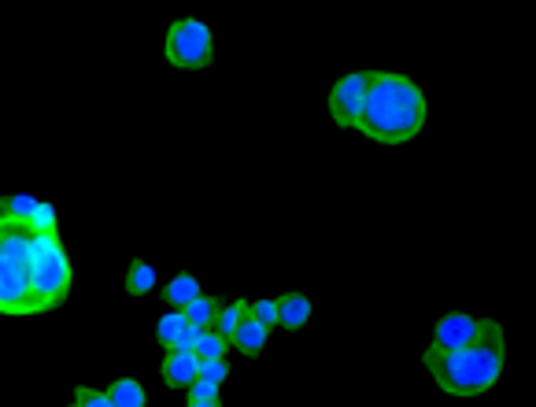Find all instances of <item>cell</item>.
<instances>
[{
  "mask_svg": "<svg viewBox=\"0 0 536 407\" xmlns=\"http://www.w3.org/2000/svg\"><path fill=\"white\" fill-rule=\"evenodd\" d=\"M433 382L448 396H481L500 382L503 363H507V341H503V326L496 319H481L474 341L459 348H426L422 356Z\"/></svg>",
  "mask_w": 536,
  "mask_h": 407,
  "instance_id": "cell-1",
  "label": "cell"
},
{
  "mask_svg": "<svg viewBox=\"0 0 536 407\" xmlns=\"http://www.w3.org/2000/svg\"><path fill=\"white\" fill-rule=\"evenodd\" d=\"M426 111V97L411 78L370 71V86H366L355 130L366 134L370 141H381V145H403V141L422 134Z\"/></svg>",
  "mask_w": 536,
  "mask_h": 407,
  "instance_id": "cell-2",
  "label": "cell"
},
{
  "mask_svg": "<svg viewBox=\"0 0 536 407\" xmlns=\"http://www.w3.org/2000/svg\"><path fill=\"white\" fill-rule=\"evenodd\" d=\"M30 252V222L0 215V315H37L30 296Z\"/></svg>",
  "mask_w": 536,
  "mask_h": 407,
  "instance_id": "cell-3",
  "label": "cell"
},
{
  "mask_svg": "<svg viewBox=\"0 0 536 407\" xmlns=\"http://www.w3.org/2000/svg\"><path fill=\"white\" fill-rule=\"evenodd\" d=\"M74 267L71 256L60 241V230L52 234H34V252H30V296H34L37 315L60 308L71 296Z\"/></svg>",
  "mask_w": 536,
  "mask_h": 407,
  "instance_id": "cell-4",
  "label": "cell"
},
{
  "mask_svg": "<svg viewBox=\"0 0 536 407\" xmlns=\"http://www.w3.org/2000/svg\"><path fill=\"white\" fill-rule=\"evenodd\" d=\"M163 56L171 67L178 71H204L215 63V37H211V26L200 23V19H174L167 26V45H163Z\"/></svg>",
  "mask_w": 536,
  "mask_h": 407,
  "instance_id": "cell-5",
  "label": "cell"
},
{
  "mask_svg": "<svg viewBox=\"0 0 536 407\" xmlns=\"http://www.w3.org/2000/svg\"><path fill=\"white\" fill-rule=\"evenodd\" d=\"M366 86H370V71H352L329 89V115H333V123L341 126V130L355 126V119H359Z\"/></svg>",
  "mask_w": 536,
  "mask_h": 407,
  "instance_id": "cell-6",
  "label": "cell"
},
{
  "mask_svg": "<svg viewBox=\"0 0 536 407\" xmlns=\"http://www.w3.org/2000/svg\"><path fill=\"white\" fill-rule=\"evenodd\" d=\"M477 326H481V319H474V315H466V311H448V315H440V319H437L433 345H429V348L448 352V348L466 345V341H474Z\"/></svg>",
  "mask_w": 536,
  "mask_h": 407,
  "instance_id": "cell-7",
  "label": "cell"
},
{
  "mask_svg": "<svg viewBox=\"0 0 536 407\" xmlns=\"http://www.w3.org/2000/svg\"><path fill=\"white\" fill-rule=\"evenodd\" d=\"M196 352L193 348H171L167 356H163V367H159V374H163V385H171V389H189L196 378Z\"/></svg>",
  "mask_w": 536,
  "mask_h": 407,
  "instance_id": "cell-8",
  "label": "cell"
},
{
  "mask_svg": "<svg viewBox=\"0 0 536 407\" xmlns=\"http://www.w3.org/2000/svg\"><path fill=\"white\" fill-rule=\"evenodd\" d=\"M267 341H270V330L263 326V322L248 311L241 322H237V330L230 333V345L241 352V356H248V359H256V356H263V348H267Z\"/></svg>",
  "mask_w": 536,
  "mask_h": 407,
  "instance_id": "cell-9",
  "label": "cell"
},
{
  "mask_svg": "<svg viewBox=\"0 0 536 407\" xmlns=\"http://www.w3.org/2000/svg\"><path fill=\"white\" fill-rule=\"evenodd\" d=\"M196 333H200V330H193L178 308H171L163 319L156 322V341H159V348H163V352H171V348H193Z\"/></svg>",
  "mask_w": 536,
  "mask_h": 407,
  "instance_id": "cell-10",
  "label": "cell"
},
{
  "mask_svg": "<svg viewBox=\"0 0 536 407\" xmlns=\"http://www.w3.org/2000/svg\"><path fill=\"white\" fill-rule=\"evenodd\" d=\"M307 319H311V300L304 293H285L278 296V326L281 330H304Z\"/></svg>",
  "mask_w": 536,
  "mask_h": 407,
  "instance_id": "cell-11",
  "label": "cell"
},
{
  "mask_svg": "<svg viewBox=\"0 0 536 407\" xmlns=\"http://www.w3.org/2000/svg\"><path fill=\"white\" fill-rule=\"evenodd\" d=\"M222 308V296H208V293H196L189 304L182 308L185 322L193 326V330H211L215 326V315Z\"/></svg>",
  "mask_w": 536,
  "mask_h": 407,
  "instance_id": "cell-12",
  "label": "cell"
},
{
  "mask_svg": "<svg viewBox=\"0 0 536 407\" xmlns=\"http://www.w3.org/2000/svg\"><path fill=\"white\" fill-rule=\"evenodd\" d=\"M104 393H108L111 407H145L148 404L145 385L137 382V378H119V382H111Z\"/></svg>",
  "mask_w": 536,
  "mask_h": 407,
  "instance_id": "cell-13",
  "label": "cell"
},
{
  "mask_svg": "<svg viewBox=\"0 0 536 407\" xmlns=\"http://www.w3.org/2000/svg\"><path fill=\"white\" fill-rule=\"evenodd\" d=\"M126 293L130 296H148L156 289V267L145 263V259H130V267H126Z\"/></svg>",
  "mask_w": 536,
  "mask_h": 407,
  "instance_id": "cell-14",
  "label": "cell"
},
{
  "mask_svg": "<svg viewBox=\"0 0 536 407\" xmlns=\"http://www.w3.org/2000/svg\"><path fill=\"white\" fill-rule=\"evenodd\" d=\"M196 293H204V289H200V282H196L193 274H174L171 282L163 285V300H167V308H178V311H182Z\"/></svg>",
  "mask_w": 536,
  "mask_h": 407,
  "instance_id": "cell-15",
  "label": "cell"
},
{
  "mask_svg": "<svg viewBox=\"0 0 536 407\" xmlns=\"http://www.w3.org/2000/svg\"><path fill=\"white\" fill-rule=\"evenodd\" d=\"M193 352L196 359H222L230 352V337H222L219 330H200L193 337Z\"/></svg>",
  "mask_w": 536,
  "mask_h": 407,
  "instance_id": "cell-16",
  "label": "cell"
},
{
  "mask_svg": "<svg viewBox=\"0 0 536 407\" xmlns=\"http://www.w3.org/2000/svg\"><path fill=\"white\" fill-rule=\"evenodd\" d=\"M185 400H189V407H219L222 404V385L204 382V378H193V385L185 389Z\"/></svg>",
  "mask_w": 536,
  "mask_h": 407,
  "instance_id": "cell-17",
  "label": "cell"
},
{
  "mask_svg": "<svg viewBox=\"0 0 536 407\" xmlns=\"http://www.w3.org/2000/svg\"><path fill=\"white\" fill-rule=\"evenodd\" d=\"M244 315H248V300H230V304L222 300V308H219V315H215V326H211V330H219L222 337H230Z\"/></svg>",
  "mask_w": 536,
  "mask_h": 407,
  "instance_id": "cell-18",
  "label": "cell"
},
{
  "mask_svg": "<svg viewBox=\"0 0 536 407\" xmlns=\"http://www.w3.org/2000/svg\"><path fill=\"white\" fill-rule=\"evenodd\" d=\"M30 230L34 234H52V230H60V219H56V208H52L49 200H37V208L30 211Z\"/></svg>",
  "mask_w": 536,
  "mask_h": 407,
  "instance_id": "cell-19",
  "label": "cell"
},
{
  "mask_svg": "<svg viewBox=\"0 0 536 407\" xmlns=\"http://www.w3.org/2000/svg\"><path fill=\"white\" fill-rule=\"evenodd\" d=\"M37 208V197H26V193H8L0 197V215L8 219H30V211Z\"/></svg>",
  "mask_w": 536,
  "mask_h": 407,
  "instance_id": "cell-20",
  "label": "cell"
},
{
  "mask_svg": "<svg viewBox=\"0 0 536 407\" xmlns=\"http://www.w3.org/2000/svg\"><path fill=\"white\" fill-rule=\"evenodd\" d=\"M196 378L222 385L226 378H230V363H226V356L222 359H200V363H196Z\"/></svg>",
  "mask_w": 536,
  "mask_h": 407,
  "instance_id": "cell-21",
  "label": "cell"
},
{
  "mask_svg": "<svg viewBox=\"0 0 536 407\" xmlns=\"http://www.w3.org/2000/svg\"><path fill=\"white\" fill-rule=\"evenodd\" d=\"M74 404L78 407H111L108 393H104V389H89V385H78V389H74Z\"/></svg>",
  "mask_w": 536,
  "mask_h": 407,
  "instance_id": "cell-22",
  "label": "cell"
},
{
  "mask_svg": "<svg viewBox=\"0 0 536 407\" xmlns=\"http://www.w3.org/2000/svg\"><path fill=\"white\" fill-rule=\"evenodd\" d=\"M248 311H252L267 330L278 326V300H256V304H248Z\"/></svg>",
  "mask_w": 536,
  "mask_h": 407,
  "instance_id": "cell-23",
  "label": "cell"
}]
</instances>
